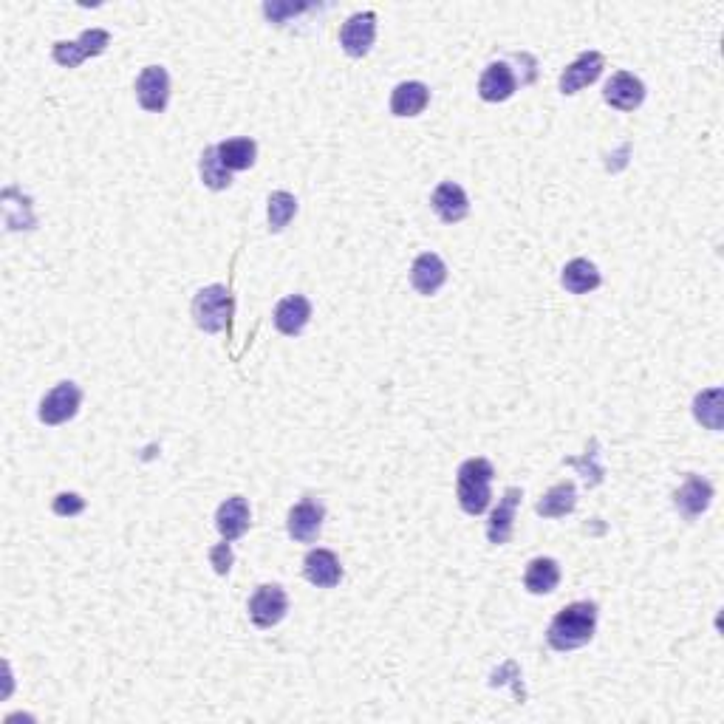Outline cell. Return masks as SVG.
<instances>
[{
    "label": "cell",
    "mask_w": 724,
    "mask_h": 724,
    "mask_svg": "<svg viewBox=\"0 0 724 724\" xmlns=\"http://www.w3.org/2000/svg\"><path fill=\"white\" fill-rule=\"evenodd\" d=\"M597 628V606L594 603H572L558 617L552 620V626L546 631V642L555 651H575L580 645L594 637Z\"/></svg>",
    "instance_id": "obj_1"
},
{
    "label": "cell",
    "mask_w": 724,
    "mask_h": 724,
    "mask_svg": "<svg viewBox=\"0 0 724 724\" xmlns=\"http://www.w3.org/2000/svg\"><path fill=\"white\" fill-rule=\"evenodd\" d=\"M495 470L487 459H467L459 467L456 476V495H459L461 510L467 515H481L490 507V484H493Z\"/></svg>",
    "instance_id": "obj_2"
},
{
    "label": "cell",
    "mask_w": 724,
    "mask_h": 724,
    "mask_svg": "<svg viewBox=\"0 0 724 724\" xmlns=\"http://www.w3.org/2000/svg\"><path fill=\"white\" fill-rule=\"evenodd\" d=\"M193 317H196V326L201 331H215L230 329L232 320V295L227 286L215 283V286H207L201 289L193 300Z\"/></svg>",
    "instance_id": "obj_3"
},
{
    "label": "cell",
    "mask_w": 724,
    "mask_h": 724,
    "mask_svg": "<svg viewBox=\"0 0 724 724\" xmlns=\"http://www.w3.org/2000/svg\"><path fill=\"white\" fill-rule=\"evenodd\" d=\"M83 391L74 382H60L57 388H51L49 394L40 402V422L46 425H63L68 419H74V413L80 411Z\"/></svg>",
    "instance_id": "obj_4"
},
{
    "label": "cell",
    "mask_w": 724,
    "mask_h": 724,
    "mask_svg": "<svg viewBox=\"0 0 724 724\" xmlns=\"http://www.w3.org/2000/svg\"><path fill=\"white\" fill-rule=\"evenodd\" d=\"M108 43H111V34L105 32V29H88L77 43H66V40L54 43L51 54H54V60L63 68H77L83 60H88V57L102 54V51L108 49Z\"/></svg>",
    "instance_id": "obj_5"
},
{
    "label": "cell",
    "mask_w": 724,
    "mask_h": 724,
    "mask_svg": "<svg viewBox=\"0 0 724 724\" xmlns=\"http://www.w3.org/2000/svg\"><path fill=\"white\" fill-rule=\"evenodd\" d=\"M289 611V597L280 586H261L249 600V620L258 628L278 626Z\"/></svg>",
    "instance_id": "obj_6"
},
{
    "label": "cell",
    "mask_w": 724,
    "mask_h": 724,
    "mask_svg": "<svg viewBox=\"0 0 724 724\" xmlns=\"http://www.w3.org/2000/svg\"><path fill=\"white\" fill-rule=\"evenodd\" d=\"M377 37V15L374 12H357L343 23L340 29V46L351 57H365Z\"/></svg>",
    "instance_id": "obj_7"
},
{
    "label": "cell",
    "mask_w": 724,
    "mask_h": 724,
    "mask_svg": "<svg viewBox=\"0 0 724 724\" xmlns=\"http://www.w3.org/2000/svg\"><path fill=\"white\" fill-rule=\"evenodd\" d=\"M136 97L139 105L150 111V114H162L170 99V77L162 66H148L139 80H136Z\"/></svg>",
    "instance_id": "obj_8"
},
{
    "label": "cell",
    "mask_w": 724,
    "mask_h": 724,
    "mask_svg": "<svg viewBox=\"0 0 724 724\" xmlns=\"http://www.w3.org/2000/svg\"><path fill=\"white\" fill-rule=\"evenodd\" d=\"M603 68H606V60H603L600 51H583L575 63L560 74V91L566 97H572L577 91H583L586 85H592L603 74Z\"/></svg>",
    "instance_id": "obj_9"
},
{
    "label": "cell",
    "mask_w": 724,
    "mask_h": 724,
    "mask_svg": "<svg viewBox=\"0 0 724 724\" xmlns=\"http://www.w3.org/2000/svg\"><path fill=\"white\" fill-rule=\"evenodd\" d=\"M303 575L317 589H334L343 580V566L331 549H312L303 560Z\"/></svg>",
    "instance_id": "obj_10"
},
{
    "label": "cell",
    "mask_w": 724,
    "mask_h": 724,
    "mask_svg": "<svg viewBox=\"0 0 724 724\" xmlns=\"http://www.w3.org/2000/svg\"><path fill=\"white\" fill-rule=\"evenodd\" d=\"M430 207L433 213L439 215L445 224H459L461 218H467L470 213V201H467V193L461 190L456 181H442L433 196H430Z\"/></svg>",
    "instance_id": "obj_11"
},
{
    "label": "cell",
    "mask_w": 724,
    "mask_h": 724,
    "mask_svg": "<svg viewBox=\"0 0 724 724\" xmlns=\"http://www.w3.org/2000/svg\"><path fill=\"white\" fill-rule=\"evenodd\" d=\"M603 99L617 111H634V108H640L642 99H645V85H642L640 77H634L628 71H617L609 80V85H606Z\"/></svg>",
    "instance_id": "obj_12"
},
{
    "label": "cell",
    "mask_w": 724,
    "mask_h": 724,
    "mask_svg": "<svg viewBox=\"0 0 724 724\" xmlns=\"http://www.w3.org/2000/svg\"><path fill=\"white\" fill-rule=\"evenodd\" d=\"M447 280V266L436 252H422L411 266V283L419 295H436Z\"/></svg>",
    "instance_id": "obj_13"
},
{
    "label": "cell",
    "mask_w": 724,
    "mask_h": 724,
    "mask_svg": "<svg viewBox=\"0 0 724 724\" xmlns=\"http://www.w3.org/2000/svg\"><path fill=\"white\" fill-rule=\"evenodd\" d=\"M323 518H326V510H323L317 501H312V498H303V501L295 504L292 512H289V535H292L297 543H312L314 538L320 535Z\"/></svg>",
    "instance_id": "obj_14"
},
{
    "label": "cell",
    "mask_w": 724,
    "mask_h": 724,
    "mask_svg": "<svg viewBox=\"0 0 724 724\" xmlns=\"http://www.w3.org/2000/svg\"><path fill=\"white\" fill-rule=\"evenodd\" d=\"M710 501H713V487H710V481H705L702 476L685 478V484H682L674 495L676 510L682 512L688 521L699 518L702 512L708 510Z\"/></svg>",
    "instance_id": "obj_15"
},
{
    "label": "cell",
    "mask_w": 724,
    "mask_h": 724,
    "mask_svg": "<svg viewBox=\"0 0 724 724\" xmlns=\"http://www.w3.org/2000/svg\"><path fill=\"white\" fill-rule=\"evenodd\" d=\"M521 498H524V495H521L518 487H507V490H504V498L498 501V507H495L493 515H490V521H487V541L495 543V546L510 541L512 521H515V510H518Z\"/></svg>",
    "instance_id": "obj_16"
},
{
    "label": "cell",
    "mask_w": 724,
    "mask_h": 724,
    "mask_svg": "<svg viewBox=\"0 0 724 724\" xmlns=\"http://www.w3.org/2000/svg\"><path fill=\"white\" fill-rule=\"evenodd\" d=\"M312 320V303L303 295H292L280 300L275 309V329L286 337H297Z\"/></svg>",
    "instance_id": "obj_17"
},
{
    "label": "cell",
    "mask_w": 724,
    "mask_h": 724,
    "mask_svg": "<svg viewBox=\"0 0 724 724\" xmlns=\"http://www.w3.org/2000/svg\"><path fill=\"white\" fill-rule=\"evenodd\" d=\"M515 88H518V80H515L512 68L507 63H493L478 80V97L484 102H504L515 94Z\"/></svg>",
    "instance_id": "obj_18"
},
{
    "label": "cell",
    "mask_w": 724,
    "mask_h": 724,
    "mask_svg": "<svg viewBox=\"0 0 724 724\" xmlns=\"http://www.w3.org/2000/svg\"><path fill=\"white\" fill-rule=\"evenodd\" d=\"M215 527L221 532L224 541H235L241 538L244 532L249 529V504L247 498L235 495V498H227L218 512H215Z\"/></svg>",
    "instance_id": "obj_19"
},
{
    "label": "cell",
    "mask_w": 724,
    "mask_h": 724,
    "mask_svg": "<svg viewBox=\"0 0 724 724\" xmlns=\"http://www.w3.org/2000/svg\"><path fill=\"white\" fill-rule=\"evenodd\" d=\"M430 91L425 83H399L391 94L394 116H416L428 108Z\"/></svg>",
    "instance_id": "obj_20"
},
{
    "label": "cell",
    "mask_w": 724,
    "mask_h": 724,
    "mask_svg": "<svg viewBox=\"0 0 724 724\" xmlns=\"http://www.w3.org/2000/svg\"><path fill=\"white\" fill-rule=\"evenodd\" d=\"M560 283L572 292V295H586V292H594L600 286V272L592 261L586 258H575L569 264L563 266V275H560Z\"/></svg>",
    "instance_id": "obj_21"
},
{
    "label": "cell",
    "mask_w": 724,
    "mask_h": 724,
    "mask_svg": "<svg viewBox=\"0 0 724 724\" xmlns=\"http://www.w3.org/2000/svg\"><path fill=\"white\" fill-rule=\"evenodd\" d=\"M558 583H560L558 560L535 558L527 566V575H524V586H527V592L549 594L558 589Z\"/></svg>",
    "instance_id": "obj_22"
},
{
    "label": "cell",
    "mask_w": 724,
    "mask_h": 724,
    "mask_svg": "<svg viewBox=\"0 0 724 724\" xmlns=\"http://www.w3.org/2000/svg\"><path fill=\"white\" fill-rule=\"evenodd\" d=\"M577 507V490L572 481H560L555 484L549 493L543 495L541 501H538V515L543 518H563V515H569V512Z\"/></svg>",
    "instance_id": "obj_23"
},
{
    "label": "cell",
    "mask_w": 724,
    "mask_h": 724,
    "mask_svg": "<svg viewBox=\"0 0 724 724\" xmlns=\"http://www.w3.org/2000/svg\"><path fill=\"white\" fill-rule=\"evenodd\" d=\"M218 148V159H221V165L227 167V170H247V167L255 165V142L252 139H227V142H221V145H215Z\"/></svg>",
    "instance_id": "obj_24"
},
{
    "label": "cell",
    "mask_w": 724,
    "mask_h": 724,
    "mask_svg": "<svg viewBox=\"0 0 724 724\" xmlns=\"http://www.w3.org/2000/svg\"><path fill=\"white\" fill-rule=\"evenodd\" d=\"M198 173H201V181H204L210 190H227L232 184V173L221 165L218 148H204L201 162H198Z\"/></svg>",
    "instance_id": "obj_25"
},
{
    "label": "cell",
    "mask_w": 724,
    "mask_h": 724,
    "mask_svg": "<svg viewBox=\"0 0 724 724\" xmlns=\"http://www.w3.org/2000/svg\"><path fill=\"white\" fill-rule=\"evenodd\" d=\"M295 213H297V198L292 196V193L278 190V193L269 196V210H266V215H269V230L272 232L286 230L289 221L295 218Z\"/></svg>",
    "instance_id": "obj_26"
},
{
    "label": "cell",
    "mask_w": 724,
    "mask_h": 724,
    "mask_svg": "<svg viewBox=\"0 0 724 724\" xmlns=\"http://www.w3.org/2000/svg\"><path fill=\"white\" fill-rule=\"evenodd\" d=\"M693 413L702 425H708L710 430L722 428V391L713 388V391H705V394L696 396L693 402Z\"/></svg>",
    "instance_id": "obj_27"
},
{
    "label": "cell",
    "mask_w": 724,
    "mask_h": 724,
    "mask_svg": "<svg viewBox=\"0 0 724 724\" xmlns=\"http://www.w3.org/2000/svg\"><path fill=\"white\" fill-rule=\"evenodd\" d=\"M85 510V501L77 493H60L54 498V512L57 515H80Z\"/></svg>",
    "instance_id": "obj_28"
},
{
    "label": "cell",
    "mask_w": 724,
    "mask_h": 724,
    "mask_svg": "<svg viewBox=\"0 0 724 724\" xmlns=\"http://www.w3.org/2000/svg\"><path fill=\"white\" fill-rule=\"evenodd\" d=\"M210 560H213V566H215V572H218V575H227V572H230V566H232L230 541H224V543H218V546H213V549H210Z\"/></svg>",
    "instance_id": "obj_29"
}]
</instances>
